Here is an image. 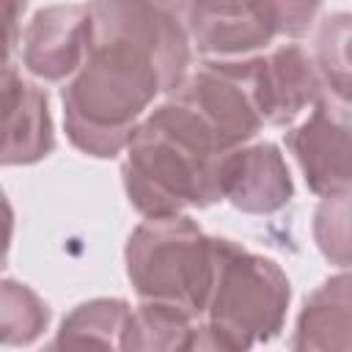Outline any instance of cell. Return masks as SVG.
<instances>
[{
    "label": "cell",
    "instance_id": "6da1fadb",
    "mask_svg": "<svg viewBox=\"0 0 352 352\" xmlns=\"http://www.w3.org/2000/svg\"><path fill=\"white\" fill-rule=\"evenodd\" d=\"M85 63L63 85V129L74 148L110 160L126 151L160 94L190 74V36L173 3H91Z\"/></svg>",
    "mask_w": 352,
    "mask_h": 352
},
{
    "label": "cell",
    "instance_id": "7a4b0ae2",
    "mask_svg": "<svg viewBox=\"0 0 352 352\" xmlns=\"http://www.w3.org/2000/svg\"><path fill=\"white\" fill-rule=\"evenodd\" d=\"M220 146L204 118L170 96L135 129L121 162L129 204L143 217H170L190 206H212L220 195Z\"/></svg>",
    "mask_w": 352,
    "mask_h": 352
},
{
    "label": "cell",
    "instance_id": "3957f363",
    "mask_svg": "<svg viewBox=\"0 0 352 352\" xmlns=\"http://www.w3.org/2000/svg\"><path fill=\"white\" fill-rule=\"evenodd\" d=\"M124 261L140 300L173 305L192 319L206 314L214 283V253L212 236L192 217H146L129 234Z\"/></svg>",
    "mask_w": 352,
    "mask_h": 352
},
{
    "label": "cell",
    "instance_id": "277c9868",
    "mask_svg": "<svg viewBox=\"0 0 352 352\" xmlns=\"http://www.w3.org/2000/svg\"><path fill=\"white\" fill-rule=\"evenodd\" d=\"M212 253L214 283L206 324L242 352L272 341L283 330L292 300V286L280 264L226 236H212Z\"/></svg>",
    "mask_w": 352,
    "mask_h": 352
},
{
    "label": "cell",
    "instance_id": "5b68a950",
    "mask_svg": "<svg viewBox=\"0 0 352 352\" xmlns=\"http://www.w3.org/2000/svg\"><path fill=\"white\" fill-rule=\"evenodd\" d=\"M316 14V3H182L190 44L204 60L256 58L275 36H305Z\"/></svg>",
    "mask_w": 352,
    "mask_h": 352
},
{
    "label": "cell",
    "instance_id": "8992f818",
    "mask_svg": "<svg viewBox=\"0 0 352 352\" xmlns=\"http://www.w3.org/2000/svg\"><path fill=\"white\" fill-rule=\"evenodd\" d=\"M258 58V55H256ZM201 60L173 94L190 104L226 151L248 146L264 126L258 104V60Z\"/></svg>",
    "mask_w": 352,
    "mask_h": 352
},
{
    "label": "cell",
    "instance_id": "52a82bcc",
    "mask_svg": "<svg viewBox=\"0 0 352 352\" xmlns=\"http://www.w3.org/2000/svg\"><path fill=\"white\" fill-rule=\"evenodd\" d=\"M286 146L311 192L330 198L352 190V102L324 91L308 118L286 132Z\"/></svg>",
    "mask_w": 352,
    "mask_h": 352
},
{
    "label": "cell",
    "instance_id": "ba28073f",
    "mask_svg": "<svg viewBox=\"0 0 352 352\" xmlns=\"http://www.w3.org/2000/svg\"><path fill=\"white\" fill-rule=\"evenodd\" d=\"M94 38L91 3L47 6L33 14L22 33V66L47 82L72 80L88 58Z\"/></svg>",
    "mask_w": 352,
    "mask_h": 352
},
{
    "label": "cell",
    "instance_id": "9c48e42d",
    "mask_svg": "<svg viewBox=\"0 0 352 352\" xmlns=\"http://www.w3.org/2000/svg\"><path fill=\"white\" fill-rule=\"evenodd\" d=\"M220 195L248 214L280 212L294 195V182L280 148L261 140L228 151L220 162Z\"/></svg>",
    "mask_w": 352,
    "mask_h": 352
},
{
    "label": "cell",
    "instance_id": "30bf717a",
    "mask_svg": "<svg viewBox=\"0 0 352 352\" xmlns=\"http://www.w3.org/2000/svg\"><path fill=\"white\" fill-rule=\"evenodd\" d=\"M258 104L267 126H289L324 94L314 55L300 44H280L258 55Z\"/></svg>",
    "mask_w": 352,
    "mask_h": 352
},
{
    "label": "cell",
    "instance_id": "8fae6325",
    "mask_svg": "<svg viewBox=\"0 0 352 352\" xmlns=\"http://www.w3.org/2000/svg\"><path fill=\"white\" fill-rule=\"evenodd\" d=\"M3 165H30L55 148L47 91L6 60L3 69Z\"/></svg>",
    "mask_w": 352,
    "mask_h": 352
},
{
    "label": "cell",
    "instance_id": "7c38bea8",
    "mask_svg": "<svg viewBox=\"0 0 352 352\" xmlns=\"http://www.w3.org/2000/svg\"><path fill=\"white\" fill-rule=\"evenodd\" d=\"M292 352H352V272L330 275L305 297Z\"/></svg>",
    "mask_w": 352,
    "mask_h": 352
},
{
    "label": "cell",
    "instance_id": "4fadbf2b",
    "mask_svg": "<svg viewBox=\"0 0 352 352\" xmlns=\"http://www.w3.org/2000/svg\"><path fill=\"white\" fill-rule=\"evenodd\" d=\"M129 302L121 297H96L72 308L55 338L41 352H121Z\"/></svg>",
    "mask_w": 352,
    "mask_h": 352
},
{
    "label": "cell",
    "instance_id": "5bb4252c",
    "mask_svg": "<svg viewBox=\"0 0 352 352\" xmlns=\"http://www.w3.org/2000/svg\"><path fill=\"white\" fill-rule=\"evenodd\" d=\"M192 336V316L165 302L140 300L124 324L121 352H190Z\"/></svg>",
    "mask_w": 352,
    "mask_h": 352
},
{
    "label": "cell",
    "instance_id": "9a60e30c",
    "mask_svg": "<svg viewBox=\"0 0 352 352\" xmlns=\"http://www.w3.org/2000/svg\"><path fill=\"white\" fill-rule=\"evenodd\" d=\"M314 63L330 96L352 102V11L327 14L314 38Z\"/></svg>",
    "mask_w": 352,
    "mask_h": 352
},
{
    "label": "cell",
    "instance_id": "2e32d148",
    "mask_svg": "<svg viewBox=\"0 0 352 352\" xmlns=\"http://www.w3.org/2000/svg\"><path fill=\"white\" fill-rule=\"evenodd\" d=\"M50 324V305L25 283L6 278L0 289V336L6 346L33 344Z\"/></svg>",
    "mask_w": 352,
    "mask_h": 352
},
{
    "label": "cell",
    "instance_id": "e0dca14e",
    "mask_svg": "<svg viewBox=\"0 0 352 352\" xmlns=\"http://www.w3.org/2000/svg\"><path fill=\"white\" fill-rule=\"evenodd\" d=\"M314 242L336 267H352V190L322 198L314 212Z\"/></svg>",
    "mask_w": 352,
    "mask_h": 352
},
{
    "label": "cell",
    "instance_id": "ac0fdd59",
    "mask_svg": "<svg viewBox=\"0 0 352 352\" xmlns=\"http://www.w3.org/2000/svg\"><path fill=\"white\" fill-rule=\"evenodd\" d=\"M190 352H242V349L231 346L209 324H198L195 327V336H192V344H190Z\"/></svg>",
    "mask_w": 352,
    "mask_h": 352
},
{
    "label": "cell",
    "instance_id": "d6986e66",
    "mask_svg": "<svg viewBox=\"0 0 352 352\" xmlns=\"http://www.w3.org/2000/svg\"><path fill=\"white\" fill-rule=\"evenodd\" d=\"M25 11V3H8L6 6V19H8V36H6V50H8V55L14 52V47L19 44V36H16V16Z\"/></svg>",
    "mask_w": 352,
    "mask_h": 352
}]
</instances>
